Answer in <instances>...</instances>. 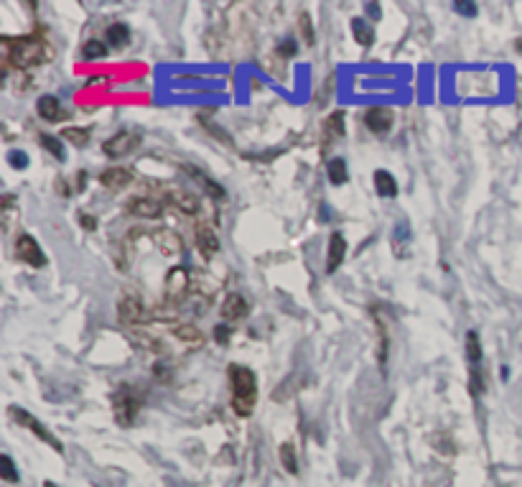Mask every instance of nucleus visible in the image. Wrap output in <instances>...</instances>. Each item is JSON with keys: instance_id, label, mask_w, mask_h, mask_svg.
<instances>
[{"instance_id": "7ed1b4c3", "label": "nucleus", "mask_w": 522, "mask_h": 487, "mask_svg": "<svg viewBox=\"0 0 522 487\" xmlns=\"http://www.w3.org/2000/svg\"><path fill=\"white\" fill-rule=\"evenodd\" d=\"M143 408V396L138 393V388L133 385H123L117 388L115 396H112V411H115V419L120 426H133L138 419V413Z\"/></svg>"}, {"instance_id": "72a5a7b5", "label": "nucleus", "mask_w": 522, "mask_h": 487, "mask_svg": "<svg viewBox=\"0 0 522 487\" xmlns=\"http://www.w3.org/2000/svg\"><path fill=\"white\" fill-rule=\"evenodd\" d=\"M298 28H301V34H303V39H306V44H309V46L316 41V36H314V23H311L309 13L298 15Z\"/></svg>"}, {"instance_id": "4be33fe9", "label": "nucleus", "mask_w": 522, "mask_h": 487, "mask_svg": "<svg viewBox=\"0 0 522 487\" xmlns=\"http://www.w3.org/2000/svg\"><path fill=\"white\" fill-rule=\"evenodd\" d=\"M344 133H347V128H344V110H337L331 112L329 117H326V125H323V136L331 141H337V138H344Z\"/></svg>"}, {"instance_id": "7c9ffc66", "label": "nucleus", "mask_w": 522, "mask_h": 487, "mask_svg": "<svg viewBox=\"0 0 522 487\" xmlns=\"http://www.w3.org/2000/svg\"><path fill=\"white\" fill-rule=\"evenodd\" d=\"M0 477H3L6 482H18V480H21V474H18L13 460H11L8 454H3V457H0Z\"/></svg>"}, {"instance_id": "c756f323", "label": "nucleus", "mask_w": 522, "mask_h": 487, "mask_svg": "<svg viewBox=\"0 0 522 487\" xmlns=\"http://www.w3.org/2000/svg\"><path fill=\"white\" fill-rule=\"evenodd\" d=\"M395 253L398 255H406V250H403V245L406 242H410V227H408V222L406 220H400L398 222V227H395Z\"/></svg>"}, {"instance_id": "a18cd8bd", "label": "nucleus", "mask_w": 522, "mask_h": 487, "mask_svg": "<svg viewBox=\"0 0 522 487\" xmlns=\"http://www.w3.org/2000/svg\"><path fill=\"white\" fill-rule=\"evenodd\" d=\"M515 48H517V54L522 56V36H520V39H517V41H515Z\"/></svg>"}, {"instance_id": "f704fd0d", "label": "nucleus", "mask_w": 522, "mask_h": 487, "mask_svg": "<svg viewBox=\"0 0 522 487\" xmlns=\"http://www.w3.org/2000/svg\"><path fill=\"white\" fill-rule=\"evenodd\" d=\"M469 391L474 393V396H481V391H484V375H481L479 368H471V375H469Z\"/></svg>"}, {"instance_id": "79ce46f5", "label": "nucleus", "mask_w": 522, "mask_h": 487, "mask_svg": "<svg viewBox=\"0 0 522 487\" xmlns=\"http://www.w3.org/2000/svg\"><path fill=\"white\" fill-rule=\"evenodd\" d=\"M84 184H87V174L79 171V174H76V186H79V189H84Z\"/></svg>"}, {"instance_id": "0eeeda50", "label": "nucleus", "mask_w": 522, "mask_h": 487, "mask_svg": "<svg viewBox=\"0 0 522 487\" xmlns=\"http://www.w3.org/2000/svg\"><path fill=\"white\" fill-rule=\"evenodd\" d=\"M15 258L23 263H28L31 268H44L46 266V255L39 247V242L34 240V235L21 233L18 240H15Z\"/></svg>"}, {"instance_id": "c85d7f7f", "label": "nucleus", "mask_w": 522, "mask_h": 487, "mask_svg": "<svg viewBox=\"0 0 522 487\" xmlns=\"http://www.w3.org/2000/svg\"><path fill=\"white\" fill-rule=\"evenodd\" d=\"M281 462H283V467H286V469H288L290 474H298V460H295V446L290 444V441L281 444Z\"/></svg>"}, {"instance_id": "bb28decb", "label": "nucleus", "mask_w": 522, "mask_h": 487, "mask_svg": "<svg viewBox=\"0 0 522 487\" xmlns=\"http://www.w3.org/2000/svg\"><path fill=\"white\" fill-rule=\"evenodd\" d=\"M90 136H92L90 128H64L62 131V138H67L69 143L76 145V148H84V145L90 143Z\"/></svg>"}, {"instance_id": "58836bf2", "label": "nucleus", "mask_w": 522, "mask_h": 487, "mask_svg": "<svg viewBox=\"0 0 522 487\" xmlns=\"http://www.w3.org/2000/svg\"><path fill=\"white\" fill-rule=\"evenodd\" d=\"M79 225H82L84 230H90V233H95V230H97V220L92 217V214H82V212H79Z\"/></svg>"}, {"instance_id": "e433bc0d", "label": "nucleus", "mask_w": 522, "mask_h": 487, "mask_svg": "<svg viewBox=\"0 0 522 487\" xmlns=\"http://www.w3.org/2000/svg\"><path fill=\"white\" fill-rule=\"evenodd\" d=\"M8 164L13 166V169H26L28 156L23 151H11V153H8Z\"/></svg>"}, {"instance_id": "cd10ccee", "label": "nucleus", "mask_w": 522, "mask_h": 487, "mask_svg": "<svg viewBox=\"0 0 522 487\" xmlns=\"http://www.w3.org/2000/svg\"><path fill=\"white\" fill-rule=\"evenodd\" d=\"M326 171H329L331 184L342 186L344 181H347V161H344V158H331L329 166H326Z\"/></svg>"}, {"instance_id": "39448f33", "label": "nucleus", "mask_w": 522, "mask_h": 487, "mask_svg": "<svg viewBox=\"0 0 522 487\" xmlns=\"http://www.w3.org/2000/svg\"><path fill=\"white\" fill-rule=\"evenodd\" d=\"M151 314L145 311L143 301L138 296H123L117 301V322L123 327H140V324H148Z\"/></svg>"}, {"instance_id": "f03ea898", "label": "nucleus", "mask_w": 522, "mask_h": 487, "mask_svg": "<svg viewBox=\"0 0 522 487\" xmlns=\"http://www.w3.org/2000/svg\"><path fill=\"white\" fill-rule=\"evenodd\" d=\"M229 383H232V408L237 416L248 419L257 403V377L245 365H229Z\"/></svg>"}, {"instance_id": "f257e3e1", "label": "nucleus", "mask_w": 522, "mask_h": 487, "mask_svg": "<svg viewBox=\"0 0 522 487\" xmlns=\"http://www.w3.org/2000/svg\"><path fill=\"white\" fill-rule=\"evenodd\" d=\"M3 48H6V69H31L48 59V46L41 36H21V39L3 36Z\"/></svg>"}, {"instance_id": "c9c22d12", "label": "nucleus", "mask_w": 522, "mask_h": 487, "mask_svg": "<svg viewBox=\"0 0 522 487\" xmlns=\"http://www.w3.org/2000/svg\"><path fill=\"white\" fill-rule=\"evenodd\" d=\"M214 339H217V344H227L232 339V330H229L227 324H217L214 327Z\"/></svg>"}, {"instance_id": "4c0bfd02", "label": "nucleus", "mask_w": 522, "mask_h": 487, "mask_svg": "<svg viewBox=\"0 0 522 487\" xmlns=\"http://www.w3.org/2000/svg\"><path fill=\"white\" fill-rule=\"evenodd\" d=\"M454 11H456V13H461V15H467V18H474V15H476V3H464V0H456Z\"/></svg>"}, {"instance_id": "dca6fc26", "label": "nucleus", "mask_w": 522, "mask_h": 487, "mask_svg": "<svg viewBox=\"0 0 522 487\" xmlns=\"http://www.w3.org/2000/svg\"><path fill=\"white\" fill-rule=\"evenodd\" d=\"M36 112H39V117H41V120H46V123H59V120L64 117L62 105H59V100H56L54 95L39 97V103H36Z\"/></svg>"}, {"instance_id": "2eb2a0df", "label": "nucleus", "mask_w": 522, "mask_h": 487, "mask_svg": "<svg viewBox=\"0 0 522 487\" xmlns=\"http://www.w3.org/2000/svg\"><path fill=\"white\" fill-rule=\"evenodd\" d=\"M372 314H375V324H377V365H380V370L385 372L387 355H390V335H387V324H385V319L380 316V311L372 309Z\"/></svg>"}, {"instance_id": "9b49d317", "label": "nucleus", "mask_w": 522, "mask_h": 487, "mask_svg": "<svg viewBox=\"0 0 522 487\" xmlns=\"http://www.w3.org/2000/svg\"><path fill=\"white\" fill-rule=\"evenodd\" d=\"M196 247H199V253L204 261H209V258H214V255L220 253L222 242L209 225H196Z\"/></svg>"}, {"instance_id": "37998d69", "label": "nucleus", "mask_w": 522, "mask_h": 487, "mask_svg": "<svg viewBox=\"0 0 522 487\" xmlns=\"http://www.w3.org/2000/svg\"><path fill=\"white\" fill-rule=\"evenodd\" d=\"M56 192H62L64 197H67V194H69V186L64 184V181H56Z\"/></svg>"}, {"instance_id": "5701e85b", "label": "nucleus", "mask_w": 522, "mask_h": 487, "mask_svg": "<svg viewBox=\"0 0 522 487\" xmlns=\"http://www.w3.org/2000/svg\"><path fill=\"white\" fill-rule=\"evenodd\" d=\"M189 174H194V176H196V181H199V184L204 186V192L209 194L212 200H217V202H225V200H227V192H225V189H222L220 184H214V181H212L209 176H206V174L196 171V169H189Z\"/></svg>"}, {"instance_id": "b1692460", "label": "nucleus", "mask_w": 522, "mask_h": 487, "mask_svg": "<svg viewBox=\"0 0 522 487\" xmlns=\"http://www.w3.org/2000/svg\"><path fill=\"white\" fill-rule=\"evenodd\" d=\"M39 143H41L44 151L51 153V156H54L56 161H64V158H67V151H64L62 138H56V136H48V133H44V136H39Z\"/></svg>"}, {"instance_id": "2f4dec72", "label": "nucleus", "mask_w": 522, "mask_h": 487, "mask_svg": "<svg viewBox=\"0 0 522 487\" xmlns=\"http://www.w3.org/2000/svg\"><path fill=\"white\" fill-rule=\"evenodd\" d=\"M107 56V44L97 41V39H90L84 44V59H102Z\"/></svg>"}, {"instance_id": "c03bdc74", "label": "nucleus", "mask_w": 522, "mask_h": 487, "mask_svg": "<svg viewBox=\"0 0 522 487\" xmlns=\"http://www.w3.org/2000/svg\"><path fill=\"white\" fill-rule=\"evenodd\" d=\"M329 217H331L329 207H326V204H321V220H323V222H329Z\"/></svg>"}, {"instance_id": "a878e982", "label": "nucleus", "mask_w": 522, "mask_h": 487, "mask_svg": "<svg viewBox=\"0 0 522 487\" xmlns=\"http://www.w3.org/2000/svg\"><path fill=\"white\" fill-rule=\"evenodd\" d=\"M352 31H354L357 44H362V46H372V41H375V31L367 26L364 18H354V21H352Z\"/></svg>"}, {"instance_id": "6ab92c4d", "label": "nucleus", "mask_w": 522, "mask_h": 487, "mask_svg": "<svg viewBox=\"0 0 522 487\" xmlns=\"http://www.w3.org/2000/svg\"><path fill=\"white\" fill-rule=\"evenodd\" d=\"M173 337H176L181 344L192 347V350H196V347L204 344V335H201L194 324H176V327H173Z\"/></svg>"}, {"instance_id": "9d476101", "label": "nucleus", "mask_w": 522, "mask_h": 487, "mask_svg": "<svg viewBox=\"0 0 522 487\" xmlns=\"http://www.w3.org/2000/svg\"><path fill=\"white\" fill-rule=\"evenodd\" d=\"M248 314H250V304L245 296H240V294L225 296V301H222V319H225V322H240V319H245Z\"/></svg>"}, {"instance_id": "4468645a", "label": "nucleus", "mask_w": 522, "mask_h": 487, "mask_svg": "<svg viewBox=\"0 0 522 487\" xmlns=\"http://www.w3.org/2000/svg\"><path fill=\"white\" fill-rule=\"evenodd\" d=\"M347 258V240H344L342 233H331L329 238V253H326V273H334L339 271V266Z\"/></svg>"}, {"instance_id": "ea45409f", "label": "nucleus", "mask_w": 522, "mask_h": 487, "mask_svg": "<svg viewBox=\"0 0 522 487\" xmlns=\"http://www.w3.org/2000/svg\"><path fill=\"white\" fill-rule=\"evenodd\" d=\"M295 48H298V46H295V41H293V39H288V41H283L281 46H278V51H281L283 56H293Z\"/></svg>"}, {"instance_id": "a19ab883", "label": "nucleus", "mask_w": 522, "mask_h": 487, "mask_svg": "<svg viewBox=\"0 0 522 487\" xmlns=\"http://www.w3.org/2000/svg\"><path fill=\"white\" fill-rule=\"evenodd\" d=\"M364 11H367V13H370V18H375V21H380V18H382V8H380L377 3H367V6H364Z\"/></svg>"}, {"instance_id": "473e14b6", "label": "nucleus", "mask_w": 522, "mask_h": 487, "mask_svg": "<svg viewBox=\"0 0 522 487\" xmlns=\"http://www.w3.org/2000/svg\"><path fill=\"white\" fill-rule=\"evenodd\" d=\"M431 441H433V449H439L441 454H454L456 452L454 441H451V436H446V434H433Z\"/></svg>"}, {"instance_id": "6e6552de", "label": "nucleus", "mask_w": 522, "mask_h": 487, "mask_svg": "<svg viewBox=\"0 0 522 487\" xmlns=\"http://www.w3.org/2000/svg\"><path fill=\"white\" fill-rule=\"evenodd\" d=\"M186 288H189V271L181 266L171 268L168 271V275H166V283H163V296L166 301L176 304L179 299H184Z\"/></svg>"}, {"instance_id": "f3484780", "label": "nucleus", "mask_w": 522, "mask_h": 487, "mask_svg": "<svg viewBox=\"0 0 522 487\" xmlns=\"http://www.w3.org/2000/svg\"><path fill=\"white\" fill-rule=\"evenodd\" d=\"M153 238H156V247L163 255H179L184 250V242H181V238L173 230H156Z\"/></svg>"}, {"instance_id": "ddd939ff", "label": "nucleus", "mask_w": 522, "mask_h": 487, "mask_svg": "<svg viewBox=\"0 0 522 487\" xmlns=\"http://www.w3.org/2000/svg\"><path fill=\"white\" fill-rule=\"evenodd\" d=\"M364 125H367L372 133H387L392 128V110L380 108V105L367 108V112H364Z\"/></svg>"}, {"instance_id": "a211bd4d", "label": "nucleus", "mask_w": 522, "mask_h": 487, "mask_svg": "<svg viewBox=\"0 0 522 487\" xmlns=\"http://www.w3.org/2000/svg\"><path fill=\"white\" fill-rule=\"evenodd\" d=\"M168 202H171L179 212L184 214H196L199 212V200L194 194L184 192V189H168Z\"/></svg>"}, {"instance_id": "412c9836", "label": "nucleus", "mask_w": 522, "mask_h": 487, "mask_svg": "<svg viewBox=\"0 0 522 487\" xmlns=\"http://www.w3.org/2000/svg\"><path fill=\"white\" fill-rule=\"evenodd\" d=\"M105 36H107V44L112 48H123L130 41V28L125 26V23H112V26H107Z\"/></svg>"}, {"instance_id": "423d86ee", "label": "nucleus", "mask_w": 522, "mask_h": 487, "mask_svg": "<svg viewBox=\"0 0 522 487\" xmlns=\"http://www.w3.org/2000/svg\"><path fill=\"white\" fill-rule=\"evenodd\" d=\"M140 145V136L135 131H120L112 138H107L102 143V151L110 158H123L128 153H133Z\"/></svg>"}, {"instance_id": "aec40b11", "label": "nucleus", "mask_w": 522, "mask_h": 487, "mask_svg": "<svg viewBox=\"0 0 522 487\" xmlns=\"http://www.w3.org/2000/svg\"><path fill=\"white\" fill-rule=\"evenodd\" d=\"M375 189H377L380 197H387V200L398 197V181H395V176H392L390 171H385V169L375 171Z\"/></svg>"}, {"instance_id": "f8f14e48", "label": "nucleus", "mask_w": 522, "mask_h": 487, "mask_svg": "<svg viewBox=\"0 0 522 487\" xmlns=\"http://www.w3.org/2000/svg\"><path fill=\"white\" fill-rule=\"evenodd\" d=\"M130 181H133V171L130 169H123V166H112V169H105V171L100 174V184H102L105 189H110V192H120V189H125Z\"/></svg>"}, {"instance_id": "1a4fd4ad", "label": "nucleus", "mask_w": 522, "mask_h": 487, "mask_svg": "<svg viewBox=\"0 0 522 487\" xmlns=\"http://www.w3.org/2000/svg\"><path fill=\"white\" fill-rule=\"evenodd\" d=\"M125 212L143 217V220H156V217L163 214V202L153 200V197H130L128 204H125Z\"/></svg>"}, {"instance_id": "20e7f679", "label": "nucleus", "mask_w": 522, "mask_h": 487, "mask_svg": "<svg viewBox=\"0 0 522 487\" xmlns=\"http://www.w3.org/2000/svg\"><path fill=\"white\" fill-rule=\"evenodd\" d=\"M8 416H11V419H13L15 424L26 426L28 431H34L36 436H39V439H44V441H46V444L51 446L54 452H64L62 441L56 439L54 434L48 431L46 426L41 424V421H39V419H34V416H31V413H28L26 408H18V405H11V408H8Z\"/></svg>"}, {"instance_id": "393cba45", "label": "nucleus", "mask_w": 522, "mask_h": 487, "mask_svg": "<svg viewBox=\"0 0 522 487\" xmlns=\"http://www.w3.org/2000/svg\"><path fill=\"white\" fill-rule=\"evenodd\" d=\"M467 360L471 368H479L481 365V342H479V335L474 330L467 332Z\"/></svg>"}, {"instance_id": "49530a36", "label": "nucleus", "mask_w": 522, "mask_h": 487, "mask_svg": "<svg viewBox=\"0 0 522 487\" xmlns=\"http://www.w3.org/2000/svg\"><path fill=\"white\" fill-rule=\"evenodd\" d=\"M44 487H56L54 482H44Z\"/></svg>"}]
</instances>
